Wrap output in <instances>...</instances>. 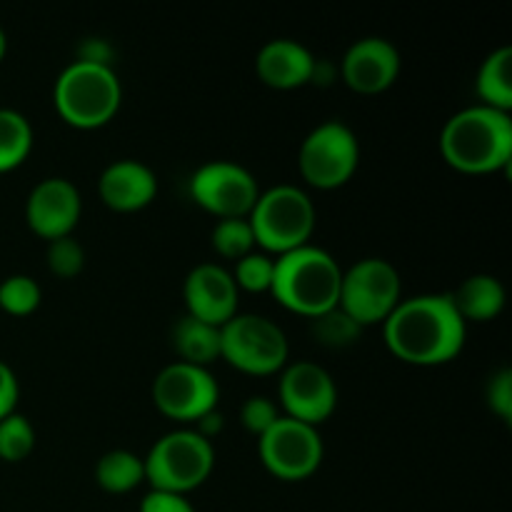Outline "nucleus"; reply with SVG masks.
I'll return each instance as SVG.
<instances>
[{
	"instance_id": "nucleus-1",
	"label": "nucleus",
	"mask_w": 512,
	"mask_h": 512,
	"mask_svg": "<svg viewBox=\"0 0 512 512\" xmlns=\"http://www.w3.org/2000/svg\"><path fill=\"white\" fill-rule=\"evenodd\" d=\"M383 338L398 360L433 368L463 353L468 325L455 310L450 293H425L400 300L383 323Z\"/></svg>"
},
{
	"instance_id": "nucleus-34",
	"label": "nucleus",
	"mask_w": 512,
	"mask_h": 512,
	"mask_svg": "<svg viewBox=\"0 0 512 512\" xmlns=\"http://www.w3.org/2000/svg\"><path fill=\"white\" fill-rule=\"evenodd\" d=\"M5 53H8V38H5L3 28H0V63H3Z\"/></svg>"
},
{
	"instance_id": "nucleus-27",
	"label": "nucleus",
	"mask_w": 512,
	"mask_h": 512,
	"mask_svg": "<svg viewBox=\"0 0 512 512\" xmlns=\"http://www.w3.org/2000/svg\"><path fill=\"white\" fill-rule=\"evenodd\" d=\"M40 285L30 275H10L0 283V310L15 318L33 315L40 308Z\"/></svg>"
},
{
	"instance_id": "nucleus-5",
	"label": "nucleus",
	"mask_w": 512,
	"mask_h": 512,
	"mask_svg": "<svg viewBox=\"0 0 512 512\" xmlns=\"http://www.w3.org/2000/svg\"><path fill=\"white\" fill-rule=\"evenodd\" d=\"M315 220L318 213L313 200L298 185H275L265 190L248 215L255 245L270 258L308 245L315 233Z\"/></svg>"
},
{
	"instance_id": "nucleus-26",
	"label": "nucleus",
	"mask_w": 512,
	"mask_h": 512,
	"mask_svg": "<svg viewBox=\"0 0 512 512\" xmlns=\"http://www.w3.org/2000/svg\"><path fill=\"white\" fill-rule=\"evenodd\" d=\"M35 450V428L25 415L10 413L0 420V460L23 463Z\"/></svg>"
},
{
	"instance_id": "nucleus-20",
	"label": "nucleus",
	"mask_w": 512,
	"mask_h": 512,
	"mask_svg": "<svg viewBox=\"0 0 512 512\" xmlns=\"http://www.w3.org/2000/svg\"><path fill=\"white\" fill-rule=\"evenodd\" d=\"M170 345L178 355V363L210 368L220 360V328L185 313L170 328Z\"/></svg>"
},
{
	"instance_id": "nucleus-17",
	"label": "nucleus",
	"mask_w": 512,
	"mask_h": 512,
	"mask_svg": "<svg viewBox=\"0 0 512 512\" xmlns=\"http://www.w3.org/2000/svg\"><path fill=\"white\" fill-rule=\"evenodd\" d=\"M98 195L115 213H138L158 195V175L140 160H115L100 173Z\"/></svg>"
},
{
	"instance_id": "nucleus-4",
	"label": "nucleus",
	"mask_w": 512,
	"mask_h": 512,
	"mask_svg": "<svg viewBox=\"0 0 512 512\" xmlns=\"http://www.w3.org/2000/svg\"><path fill=\"white\" fill-rule=\"evenodd\" d=\"M120 103L123 88L113 65L73 60L55 80L53 105L60 120L70 128H103L118 115Z\"/></svg>"
},
{
	"instance_id": "nucleus-15",
	"label": "nucleus",
	"mask_w": 512,
	"mask_h": 512,
	"mask_svg": "<svg viewBox=\"0 0 512 512\" xmlns=\"http://www.w3.org/2000/svg\"><path fill=\"white\" fill-rule=\"evenodd\" d=\"M185 313L203 323L223 328L233 315H238L240 290L228 268L218 263L195 265L183 283Z\"/></svg>"
},
{
	"instance_id": "nucleus-7",
	"label": "nucleus",
	"mask_w": 512,
	"mask_h": 512,
	"mask_svg": "<svg viewBox=\"0 0 512 512\" xmlns=\"http://www.w3.org/2000/svg\"><path fill=\"white\" fill-rule=\"evenodd\" d=\"M290 345L283 328L265 315L238 313L220 328V358L245 375L280 373L288 365Z\"/></svg>"
},
{
	"instance_id": "nucleus-19",
	"label": "nucleus",
	"mask_w": 512,
	"mask_h": 512,
	"mask_svg": "<svg viewBox=\"0 0 512 512\" xmlns=\"http://www.w3.org/2000/svg\"><path fill=\"white\" fill-rule=\"evenodd\" d=\"M505 288L495 275L478 273L465 278L455 293H450L455 310L463 318L465 325L470 323H490L498 318L505 308Z\"/></svg>"
},
{
	"instance_id": "nucleus-12",
	"label": "nucleus",
	"mask_w": 512,
	"mask_h": 512,
	"mask_svg": "<svg viewBox=\"0 0 512 512\" xmlns=\"http://www.w3.org/2000/svg\"><path fill=\"white\" fill-rule=\"evenodd\" d=\"M218 400V380L208 368L175 360L153 380L155 408L175 423H198L210 410H218Z\"/></svg>"
},
{
	"instance_id": "nucleus-24",
	"label": "nucleus",
	"mask_w": 512,
	"mask_h": 512,
	"mask_svg": "<svg viewBox=\"0 0 512 512\" xmlns=\"http://www.w3.org/2000/svg\"><path fill=\"white\" fill-rule=\"evenodd\" d=\"M363 330V325L355 323V320L350 318L345 310H340L338 305L325 310L323 315L310 318V335H313V340L320 348L328 350L353 348L360 340V335H363Z\"/></svg>"
},
{
	"instance_id": "nucleus-14",
	"label": "nucleus",
	"mask_w": 512,
	"mask_h": 512,
	"mask_svg": "<svg viewBox=\"0 0 512 512\" xmlns=\"http://www.w3.org/2000/svg\"><path fill=\"white\" fill-rule=\"evenodd\" d=\"M83 213L80 190L65 178H45L30 190L25 203L28 228L43 240H58L73 235Z\"/></svg>"
},
{
	"instance_id": "nucleus-32",
	"label": "nucleus",
	"mask_w": 512,
	"mask_h": 512,
	"mask_svg": "<svg viewBox=\"0 0 512 512\" xmlns=\"http://www.w3.org/2000/svg\"><path fill=\"white\" fill-rule=\"evenodd\" d=\"M140 512H195V508L185 495L150 490L143 498V503H140Z\"/></svg>"
},
{
	"instance_id": "nucleus-22",
	"label": "nucleus",
	"mask_w": 512,
	"mask_h": 512,
	"mask_svg": "<svg viewBox=\"0 0 512 512\" xmlns=\"http://www.w3.org/2000/svg\"><path fill=\"white\" fill-rule=\"evenodd\" d=\"M95 483L110 495L133 493L140 483H145L143 458L123 448L108 450L95 465Z\"/></svg>"
},
{
	"instance_id": "nucleus-25",
	"label": "nucleus",
	"mask_w": 512,
	"mask_h": 512,
	"mask_svg": "<svg viewBox=\"0 0 512 512\" xmlns=\"http://www.w3.org/2000/svg\"><path fill=\"white\" fill-rule=\"evenodd\" d=\"M210 245H213V250L220 258L233 260V263H238L245 255L255 253V248H258L248 218L218 220L213 225V233H210Z\"/></svg>"
},
{
	"instance_id": "nucleus-2",
	"label": "nucleus",
	"mask_w": 512,
	"mask_h": 512,
	"mask_svg": "<svg viewBox=\"0 0 512 512\" xmlns=\"http://www.w3.org/2000/svg\"><path fill=\"white\" fill-rule=\"evenodd\" d=\"M440 155L450 168L468 175L505 170L512 160V118L503 110L470 105L445 123Z\"/></svg>"
},
{
	"instance_id": "nucleus-29",
	"label": "nucleus",
	"mask_w": 512,
	"mask_h": 512,
	"mask_svg": "<svg viewBox=\"0 0 512 512\" xmlns=\"http://www.w3.org/2000/svg\"><path fill=\"white\" fill-rule=\"evenodd\" d=\"M45 263L55 278H78L85 268V250L73 235H65V238L50 240L45 248Z\"/></svg>"
},
{
	"instance_id": "nucleus-23",
	"label": "nucleus",
	"mask_w": 512,
	"mask_h": 512,
	"mask_svg": "<svg viewBox=\"0 0 512 512\" xmlns=\"http://www.w3.org/2000/svg\"><path fill=\"white\" fill-rule=\"evenodd\" d=\"M33 128L18 110L0 108V173L20 168L33 150Z\"/></svg>"
},
{
	"instance_id": "nucleus-13",
	"label": "nucleus",
	"mask_w": 512,
	"mask_h": 512,
	"mask_svg": "<svg viewBox=\"0 0 512 512\" xmlns=\"http://www.w3.org/2000/svg\"><path fill=\"white\" fill-rule=\"evenodd\" d=\"M280 413L305 425H323L338 408V385L318 363L298 360L283 368L278 383Z\"/></svg>"
},
{
	"instance_id": "nucleus-31",
	"label": "nucleus",
	"mask_w": 512,
	"mask_h": 512,
	"mask_svg": "<svg viewBox=\"0 0 512 512\" xmlns=\"http://www.w3.org/2000/svg\"><path fill=\"white\" fill-rule=\"evenodd\" d=\"M485 400L488 408L498 415L503 423L512 420V370L503 368L498 373L490 375L488 385H485Z\"/></svg>"
},
{
	"instance_id": "nucleus-10",
	"label": "nucleus",
	"mask_w": 512,
	"mask_h": 512,
	"mask_svg": "<svg viewBox=\"0 0 512 512\" xmlns=\"http://www.w3.org/2000/svg\"><path fill=\"white\" fill-rule=\"evenodd\" d=\"M190 198L218 220L248 218L260 198L255 175L233 160H210L190 175Z\"/></svg>"
},
{
	"instance_id": "nucleus-18",
	"label": "nucleus",
	"mask_w": 512,
	"mask_h": 512,
	"mask_svg": "<svg viewBox=\"0 0 512 512\" xmlns=\"http://www.w3.org/2000/svg\"><path fill=\"white\" fill-rule=\"evenodd\" d=\"M255 73L268 88L295 90L315 80L318 60L298 40L275 38L260 48L255 58Z\"/></svg>"
},
{
	"instance_id": "nucleus-6",
	"label": "nucleus",
	"mask_w": 512,
	"mask_h": 512,
	"mask_svg": "<svg viewBox=\"0 0 512 512\" xmlns=\"http://www.w3.org/2000/svg\"><path fill=\"white\" fill-rule=\"evenodd\" d=\"M145 483L160 493L188 495L210 478L215 468V448L193 428L173 430L155 440L143 458Z\"/></svg>"
},
{
	"instance_id": "nucleus-8",
	"label": "nucleus",
	"mask_w": 512,
	"mask_h": 512,
	"mask_svg": "<svg viewBox=\"0 0 512 512\" xmlns=\"http://www.w3.org/2000/svg\"><path fill=\"white\" fill-rule=\"evenodd\" d=\"M360 165L358 135L340 120H325L305 135L298 170L315 190H338L353 180Z\"/></svg>"
},
{
	"instance_id": "nucleus-9",
	"label": "nucleus",
	"mask_w": 512,
	"mask_h": 512,
	"mask_svg": "<svg viewBox=\"0 0 512 512\" xmlns=\"http://www.w3.org/2000/svg\"><path fill=\"white\" fill-rule=\"evenodd\" d=\"M403 300V283L393 263L383 258H363L340 280L338 308L345 310L358 325H383Z\"/></svg>"
},
{
	"instance_id": "nucleus-11",
	"label": "nucleus",
	"mask_w": 512,
	"mask_h": 512,
	"mask_svg": "<svg viewBox=\"0 0 512 512\" xmlns=\"http://www.w3.org/2000/svg\"><path fill=\"white\" fill-rule=\"evenodd\" d=\"M258 455L273 478L300 483L318 473L325 448L318 428L283 415L268 433L258 438Z\"/></svg>"
},
{
	"instance_id": "nucleus-3",
	"label": "nucleus",
	"mask_w": 512,
	"mask_h": 512,
	"mask_svg": "<svg viewBox=\"0 0 512 512\" xmlns=\"http://www.w3.org/2000/svg\"><path fill=\"white\" fill-rule=\"evenodd\" d=\"M343 268L328 250L308 243L278 255L270 293L285 310L303 318H315L338 305Z\"/></svg>"
},
{
	"instance_id": "nucleus-28",
	"label": "nucleus",
	"mask_w": 512,
	"mask_h": 512,
	"mask_svg": "<svg viewBox=\"0 0 512 512\" xmlns=\"http://www.w3.org/2000/svg\"><path fill=\"white\" fill-rule=\"evenodd\" d=\"M273 270H275V258L265 253H250L245 258H240L233 268V280L238 285V290L243 293H270V285H273Z\"/></svg>"
},
{
	"instance_id": "nucleus-21",
	"label": "nucleus",
	"mask_w": 512,
	"mask_h": 512,
	"mask_svg": "<svg viewBox=\"0 0 512 512\" xmlns=\"http://www.w3.org/2000/svg\"><path fill=\"white\" fill-rule=\"evenodd\" d=\"M475 93H478L480 105L493 110H512V48L493 50L483 60L475 78Z\"/></svg>"
},
{
	"instance_id": "nucleus-30",
	"label": "nucleus",
	"mask_w": 512,
	"mask_h": 512,
	"mask_svg": "<svg viewBox=\"0 0 512 512\" xmlns=\"http://www.w3.org/2000/svg\"><path fill=\"white\" fill-rule=\"evenodd\" d=\"M280 418H283V413L268 395H250L240 408V425L255 438L268 433Z\"/></svg>"
},
{
	"instance_id": "nucleus-16",
	"label": "nucleus",
	"mask_w": 512,
	"mask_h": 512,
	"mask_svg": "<svg viewBox=\"0 0 512 512\" xmlns=\"http://www.w3.org/2000/svg\"><path fill=\"white\" fill-rule=\"evenodd\" d=\"M400 75V53L390 40L370 35L360 38L345 50L340 63V78L353 93H385Z\"/></svg>"
},
{
	"instance_id": "nucleus-33",
	"label": "nucleus",
	"mask_w": 512,
	"mask_h": 512,
	"mask_svg": "<svg viewBox=\"0 0 512 512\" xmlns=\"http://www.w3.org/2000/svg\"><path fill=\"white\" fill-rule=\"evenodd\" d=\"M18 398H20L18 378H15L13 368L0 360V420L8 418L10 413H15Z\"/></svg>"
}]
</instances>
